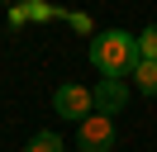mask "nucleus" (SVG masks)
<instances>
[{
  "label": "nucleus",
  "instance_id": "nucleus-2",
  "mask_svg": "<svg viewBox=\"0 0 157 152\" xmlns=\"http://www.w3.org/2000/svg\"><path fill=\"white\" fill-rule=\"evenodd\" d=\"M52 109H57L62 119H71V124H86L90 114H95V100H90V90H86V86L62 81L57 90H52Z\"/></svg>",
  "mask_w": 157,
  "mask_h": 152
},
{
  "label": "nucleus",
  "instance_id": "nucleus-4",
  "mask_svg": "<svg viewBox=\"0 0 157 152\" xmlns=\"http://www.w3.org/2000/svg\"><path fill=\"white\" fill-rule=\"evenodd\" d=\"M114 119H105V114H90L86 124H76V142H81V152H109L114 147Z\"/></svg>",
  "mask_w": 157,
  "mask_h": 152
},
{
  "label": "nucleus",
  "instance_id": "nucleus-3",
  "mask_svg": "<svg viewBox=\"0 0 157 152\" xmlns=\"http://www.w3.org/2000/svg\"><path fill=\"white\" fill-rule=\"evenodd\" d=\"M90 100H95V114L114 119V114L128 104V81L124 76H100V81L90 86Z\"/></svg>",
  "mask_w": 157,
  "mask_h": 152
},
{
  "label": "nucleus",
  "instance_id": "nucleus-8",
  "mask_svg": "<svg viewBox=\"0 0 157 152\" xmlns=\"http://www.w3.org/2000/svg\"><path fill=\"white\" fill-rule=\"evenodd\" d=\"M67 24L76 28V33H90V14H67Z\"/></svg>",
  "mask_w": 157,
  "mask_h": 152
},
{
  "label": "nucleus",
  "instance_id": "nucleus-6",
  "mask_svg": "<svg viewBox=\"0 0 157 152\" xmlns=\"http://www.w3.org/2000/svg\"><path fill=\"white\" fill-rule=\"evenodd\" d=\"M138 52H143V62H157V24H147L138 33Z\"/></svg>",
  "mask_w": 157,
  "mask_h": 152
},
{
  "label": "nucleus",
  "instance_id": "nucleus-5",
  "mask_svg": "<svg viewBox=\"0 0 157 152\" xmlns=\"http://www.w3.org/2000/svg\"><path fill=\"white\" fill-rule=\"evenodd\" d=\"M133 86L143 95H157V62H143V66H138V71H133Z\"/></svg>",
  "mask_w": 157,
  "mask_h": 152
},
{
  "label": "nucleus",
  "instance_id": "nucleus-1",
  "mask_svg": "<svg viewBox=\"0 0 157 152\" xmlns=\"http://www.w3.org/2000/svg\"><path fill=\"white\" fill-rule=\"evenodd\" d=\"M90 66L100 76H133L143 66V52H138V33H124V28H105V33L90 38Z\"/></svg>",
  "mask_w": 157,
  "mask_h": 152
},
{
  "label": "nucleus",
  "instance_id": "nucleus-7",
  "mask_svg": "<svg viewBox=\"0 0 157 152\" xmlns=\"http://www.w3.org/2000/svg\"><path fill=\"white\" fill-rule=\"evenodd\" d=\"M24 152H62V138H57V133H33Z\"/></svg>",
  "mask_w": 157,
  "mask_h": 152
},
{
  "label": "nucleus",
  "instance_id": "nucleus-9",
  "mask_svg": "<svg viewBox=\"0 0 157 152\" xmlns=\"http://www.w3.org/2000/svg\"><path fill=\"white\" fill-rule=\"evenodd\" d=\"M10 24H14V28L29 24V5H14V10H10Z\"/></svg>",
  "mask_w": 157,
  "mask_h": 152
}]
</instances>
